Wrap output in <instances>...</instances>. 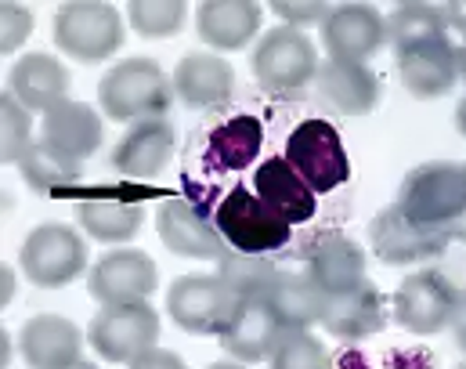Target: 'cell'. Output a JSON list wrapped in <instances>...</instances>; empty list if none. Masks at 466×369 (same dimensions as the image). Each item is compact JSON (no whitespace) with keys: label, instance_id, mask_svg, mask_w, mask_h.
Listing matches in <instances>:
<instances>
[{"label":"cell","instance_id":"6da1fadb","mask_svg":"<svg viewBox=\"0 0 466 369\" xmlns=\"http://www.w3.org/2000/svg\"><path fill=\"white\" fill-rule=\"evenodd\" d=\"M174 102V77L152 58H123L98 84V106L116 123H141L163 117Z\"/></svg>","mask_w":466,"mask_h":369},{"label":"cell","instance_id":"7a4b0ae2","mask_svg":"<svg viewBox=\"0 0 466 369\" xmlns=\"http://www.w3.org/2000/svg\"><path fill=\"white\" fill-rule=\"evenodd\" d=\"M394 207L423 229H460L466 218V167L463 163H423L416 167L394 200Z\"/></svg>","mask_w":466,"mask_h":369},{"label":"cell","instance_id":"3957f363","mask_svg":"<svg viewBox=\"0 0 466 369\" xmlns=\"http://www.w3.org/2000/svg\"><path fill=\"white\" fill-rule=\"evenodd\" d=\"M210 218H214V225L221 232V240L235 253H260V257H268V253H279V250H286V246L293 243V229L282 218H275L260 203V196L253 189H246L238 181H235L232 189L221 192V200H218Z\"/></svg>","mask_w":466,"mask_h":369},{"label":"cell","instance_id":"277c9868","mask_svg":"<svg viewBox=\"0 0 466 369\" xmlns=\"http://www.w3.org/2000/svg\"><path fill=\"white\" fill-rule=\"evenodd\" d=\"M289 167L308 181L315 196H329L350 181V156L340 130L322 117H304L289 130L286 152Z\"/></svg>","mask_w":466,"mask_h":369},{"label":"cell","instance_id":"5b68a950","mask_svg":"<svg viewBox=\"0 0 466 369\" xmlns=\"http://www.w3.org/2000/svg\"><path fill=\"white\" fill-rule=\"evenodd\" d=\"M253 77L268 95H300L319 80V51L293 26H275L253 47Z\"/></svg>","mask_w":466,"mask_h":369},{"label":"cell","instance_id":"8992f818","mask_svg":"<svg viewBox=\"0 0 466 369\" xmlns=\"http://www.w3.org/2000/svg\"><path fill=\"white\" fill-rule=\"evenodd\" d=\"M55 47L76 62H106L123 47L119 11L106 0H73L55 11Z\"/></svg>","mask_w":466,"mask_h":369},{"label":"cell","instance_id":"52a82bcc","mask_svg":"<svg viewBox=\"0 0 466 369\" xmlns=\"http://www.w3.org/2000/svg\"><path fill=\"white\" fill-rule=\"evenodd\" d=\"M460 301H463L460 286L441 268H423L398 282V290L390 297V312L409 333L434 337L452 326Z\"/></svg>","mask_w":466,"mask_h":369},{"label":"cell","instance_id":"ba28073f","mask_svg":"<svg viewBox=\"0 0 466 369\" xmlns=\"http://www.w3.org/2000/svg\"><path fill=\"white\" fill-rule=\"evenodd\" d=\"M242 301L218 275H181L167 293V312L174 326L196 337H225Z\"/></svg>","mask_w":466,"mask_h":369},{"label":"cell","instance_id":"9c48e42d","mask_svg":"<svg viewBox=\"0 0 466 369\" xmlns=\"http://www.w3.org/2000/svg\"><path fill=\"white\" fill-rule=\"evenodd\" d=\"M18 268L25 279L40 290H58L69 286L73 279L84 275L87 268V243L69 229V225H36L18 250Z\"/></svg>","mask_w":466,"mask_h":369},{"label":"cell","instance_id":"30bf717a","mask_svg":"<svg viewBox=\"0 0 466 369\" xmlns=\"http://www.w3.org/2000/svg\"><path fill=\"white\" fill-rule=\"evenodd\" d=\"M463 240V229H423V225H412L394 203L387 210H380L369 225V243L372 253L383 261V264H416V261H431V257H441L449 253L452 243Z\"/></svg>","mask_w":466,"mask_h":369},{"label":"cell","instance_id":"8fae6325","mask_svg":"<svg viewBox=\"0 0 466 369\" xmlns=\"http://www.w3.org/2000/svg\"><path fill=\"white\" fill-rule=\"evenodd\" d=\"M91 348L106 359V363H134L137 355L152 352L159 341V312L141 301V304H116V308H102L91 319Z\"/></svg>","mask_w":466,"mask_h":369},{"label":"cell","instance_id":"7c38bea8","mask_svg":"<svg viewBox=\"0 0 466 369\" xmlns=\"http://www.w3.org/2000/svg\"><path fill=\"white\" fill-rule=\"evenodd\" d=\"M159 286V272L152 264L148 253L141 250H113L102 253L91 268L87 279V293L102 304V308H116V304H141L156 293Z\"/></svg>","mask_w":466,"mask_h":369},{"label":"cell","instance_id":"4fadbf2b","mask_svg":"<svg viewBox=\"0 0 466 369\" xmlns=\"http://www.w3.org/2000/svg\"><path fill=\"white\" fill-rule=\"evenodd\" d=\"M156 232H159L167 250H174L181 257L221 261L228 253V243L221 240L214 218L185 196H170L156 207Z\"/></svg>","mask_w":466,"mask_h":369},{"label":"cell","instance_id":"5bb4252c","mask_svg":"<svg viewBox=\"0 0 466 369\" xmlns=\"http://www.w3.org/2000/svg\"><path fill=\"white\" fill-rule=\"evenodd\" d=\"M249 189L260 196V203L282 218L289 229L308 225L319 218V196L308 189V181L289 167L286 156H268L253 167V181Z\"/></svg>","mask_w":466,"mask_h":369},{"label":"cell","instance_id":"9a60e30c","mask_svg":"<svg viewBox=\"0 0 466 369\" xmlns=\"http://www.w3.org/2000/svg\"><path fill=\"white\" fill-rule=\"evenodd\" d=\"M177 152V130L167 117L130 123L113 152V170L123 181H156Z\"/></svg>","mask_w":466,"mask_h":369},{"label":"cell","instance_id":"2e32d148","mask_svg":"<svg viewBox=\"0 0 466 369\" xmlns=\"http://www.w3.org/2000/svg\"><path fill=\"white\" fill-rule=\"evenodd\" d=\"M260 152H264V120L257 113H228L203 138V170L238 174L246 167H257Z\"/></svg>","mask_w":466,"mask_h":369},{"label":"cell","instance_id":"e0dca14e","mask_svg":"<svg viewBox=\"0 0 466 369\" xmlns=\"http://www.w3.org/2000/svg\"><path fill=\"white\" fill-rule=\"evenodd\" d=\"M387 40V18L369 4H337L322 22V44L337 62H365Z\"/></svg>","mask_w":466,"mask_h":369},{"label":"cell","instance_id":"ac0fdd59","mask_svg":"<svg viewBox=\"0 0 466 369\" xmlns=\"http://www.w3.org/2000/svg\"><path fill=\"white\" fill-rule=\"evenodd\" d=\"M7 95L22 109L47 117L55 106L69 102V69L55 55H44V51L22 55L7 73Z\"/></svg>","mask_w":466,"mask_h":369},{"label":"cell","instance_id":"d6986e66","mask_svg":"<svg viewBox=\"0 0 466 369\" xmlns=\"http://www.w3.org/2000/svg\"><path fill=\"white\" fill-rule=\"evenodd\" d=\"M174 95L188 109H221L235 95V69L228 58L210 51H192L174 69Z\"/></svg>","mask_w":466,"mask_h":369},{"label":"cell","instance_id":"ffe728a7","mask_svg":"<svg viewBox=\"0 0 466 369\" xmlns=\"http://www.w3.org/2000/svg\"><path fill=\"white\" fill-rule=\"evenodd\" d=\"M18 352L29 369H66L80 363L84 333L62 315H33L18 333Z\"/></svg>","mask_w":466,"mask_h":369},{"label":"cell","instance_id":"44dd1931","mask_svg":"<svg viewBox=\"0 0 466 369\" xmlns=\"http://www.w3.org/2000/svg\"><path fill=\"white\" fill-rule=\"evenodd\" d=\"M326 333H333L337 341H365L376 337L387 326V297L365 279L361 286H354L348 293H337L326 301V315H322Z\"/></svg>","mask_w":466,"mask_h":369},{"label":"cell","instance_id":"7402d4cb","mask_svg":"<svg viewBox=\"0 0 466 369\" xmlns=\"http://www.w3.org/2000/svg\"><path fill=\"white\" fill-rule=\"evenodd\" d=\"M308 275L322 286L326 297L348 293L365 282V253L344 232H326L308 246Z\"/></svg>","mask_w":466,"mask_h":369},{"label":"cell","instance_id":"603a6c76","mask_svg":"<svg viewBox=\"0 0 466 369\" xmlns=\"http://www.w3.org/2000/svg\"><path fill=\"white\" fill-rule=\"evenodd\" d=\"M319 95L344 117H369L383 95L380 77L365 62H337L326 58L319 66Z\"/></svg>","mask_w":466,"mask_h":369},{"label":"cell","instance_id":"cb8c5ba5","mask_svg":"<svg viewBox=\"0 0 466 369\" xmlns=\"http://www.w3.org/2000/svg\"><path fill=\"white\" fill-rule=\"evenodd\" d=\"M260 15L253 0H203L196 7V33L210 51H238L257 36Z\"/></svg>","mask_w":466,"mask_h":369},{"label":"cell","instance_id":"d4e9b609","mask_svg":"<svg viewBox=\"0 0 466 369\" xmlns=\"http://www.w3.org/2000/svg\"><path fill=\"white\" fill-rule=\"evenodd\" d=\"M394 62H398V77H401L405 91L416 98H445L460 80V62H456L452 40L398 51Z\"/></svg>","mask_w":466,"mask_h":369},{"label":"cell","instance_id":"484cf974","mask_svg":"<svg viewBox=\"0 0 466 369\" xmlns=\"http://www.w3.org/2000/svg\"><path fill=\"white\" fill-rule=\"evenodd\" d=\"M102 138H106L102 117L84 102H62L40 123V141H47L51 149H58L62 156H69L76 163L87 159L91 152H98Z\"/></svg>","mask_w":466,"mask_h":369},{"label":"cell","instance_id":"4316f807","mask_svg":"<svg viewBox=\"0 0 466 369\" xmlns=\"http://www.w3.org/2000/svg\"><path fill=\"white\" fill-rule=\"evenodd\" d=\"M282 323L271 312L268 301H242L235 323L228 326V333L221 337V348L232 355L235 363L249 366V363H264L271 359L275 344L282 341Z\"/></svg>","mask_w":466,"mask_h":369},{"label":"cell","instance_id":"83f0119b","mask_svg":"<svg viewBox=\"0 0 466 369\" xmlns=\"http://www.w3.org/2000/svg\"><path fill=\"white\" fill-rule=\"evenodd\" d=\"M264 301L279 315L282 330H311L315 323H322L329 297L322 293V286L308 272H282L279 268V275H275V282H271Z\"/></svg>","mask_w":466,"mask_h":369},{"label":"cell","instance_id":"f1b7e54d","mask_svg":"<svg viewBox=\"0 0 466 369\" xmlns=\"http://www.w3.org/2000/svg\"><path fill=\"white\" fill-rule=\"evenodd\" d=\"M76 221L84 225V232L98 243H127L141 232L145 221V207L134 200H119L109 192L87 196L76 203Z\"/></svg>","mask_w":466,"mask_h":369},{"label":"cell","instance_id":"f546056e","mask_svg":"<svg viewBox=\"0 0 466 369\" xmlns=\"http://www.w3.org/2000/svg\"><path fill=\"white\" fill-rule=\"evenodd\" d=\"M18 174H22V181H25L33 192L51 196V200L62 196V192L80 189V181H84L80 163L69 159V156H62V152L51 149L47 141H36V145L18 159Z\"/></svg>","mask_w":466,"mask_h":369},{"label":"cell","instance_id":"4dcf8cb0","mask_svg":"<svg viewBox=\"0 0 466 369\" xmlns=\"http://www.w3.org/2000/svg\"><path fill=\"white\" fill-rule=\"evenodd\" d=\"M387 40L398 51H412V47H427V44H449V26L441 7L434 4H398L387 15Z\"/></svg>","mask_w":466,"mask_h":369},{"label":"cell","instance_id":"1f68e13d","mask_svg":"<svg viewBox=\"0 0 466 369\" xmlns=\"http://www.w3.org/2000/svg\"><path fill=\"white\" fill-rule=\"evenodd\" d=\"M279 275V264L260 253H225L218 261V279L232 290L238 301H264L271 282Z\"/></svg>","mask_w":466,"mask_h":369},{"label":"cell","instance_id":"d6a6232c","mask_svg":"<svg viewBox=\"0 0 466 369\" xmlns=\"http://www.w3.org/2000/svg\"><path fill=\"white\" fill-rule=\"evenodd\" d=\"M268 369H333V355L311 330H286L268 359Z\"/></svg>","mask_w":466,"mask_h":369},{"label":"cell","instance_id":"836d02e7","mask_svg":"<svg viewBox=\"0 0 466 369\" xmlns=\"http://www.w3.org/2000/svg\"><path fill=\"white\" fill-rule=\"evenodd\" d=\"M188 18L185 0H130L127 4V22L141 36H174L181 33Z\"/></svg>","mask_w":466,"mask_h":369},{"label":"cell","instance_id":"e575fe53","mask_svg":"<svg viewBox=\"0 0 466 369\" xmlns=\"http://www.w3.org/2000/svg\"><path fill=\"white\" fill-rule=\"evenodd\" d=\"M33 120H29V109H22L11 95L0 98V156L4 163H15L33 149Z\"/></svg>","mask_w":466,"mask_h":369},{"label":"cell","instance_id":"d590c367","mask_svg":"<svg viewBox=\"0 0 466 369\" xmlns=\"http://www.w3.org/2000/svg\"><path fill=\"white\" fill-rule=\"evenodd\" d=\"M29 33H33V15H29V7H22V4H4V7H0V47H4V55L18 51V47L29 40Z\"/></svg>","mask_w":466,"mask_h":369},{"label":"cell","instance_id":"8d00e7d4","mask_svg":"<svg viewBox=\"0 0 466 369\" xmlns=\"http://www.w3.org/2000/svg\"><path fill=\"white\" fill-rule=\"evenodd\" d=\"M271 11L286 22V26H293V29H300V26H322L326 18H329V4L326 0H275L271 4Z\"/></svg>","mask_w":466,"mask_h":369},{"label":"cell","instance_id":"74e56055","mask_svg":"<svg viewBox=\"0 0 466 369\" xmlns=\"http://www.w3.org/2000/svg\"><path fill=\"white\" fill-rule=\"evenodd\" d=\"M130 369H188L185 366V359L177 355V352H170V348H152V352H145V355H137Z\"/></svg>","mask_w":466,"mask_h":369},{"label":"cell","instance_id":"f35d334b","mask_svg":"<svg viewBox=\"0 0 466 369\" xmlns=\"http://www.w3.org/2000/svg\"><path fill=\"white\" fill-rule=\"evenodd\" d=\"M441 15H445V26L449 33H456L466 44V0H452V4H441Z\"/></svg>","mask_w":466,"mask_h":369},{"label":"cell","instance_id":"ab89813d","mask_svg":"<svg viewBox=\"0 0 466 369\" xmlns=\"http://www.w3.org/2000/svg\"><path fill=\"white\" fill-rule=\"evenodd\" d=\"M452 330H456V344H460V352H466V297L460 301V308H456V315H452Z\"/></svg>","mask_w":466,"mask_h":369},{"label":"cell","instance_id":"60d3db41","mask_svg":"<svg viewBox=\"0 0 466 369\" xmlns=\"http://www.w3.org/2000/svg\"><path fill=\"white\" fill-rule=\"evenodd\" d=\"M11 293H15V268H7V264H4V272H0V301L7 304V301H11Z\"/></svg>","mask_w":466,"mask_h":369},{"label":"cell","instance_id":"b9f144b4","mask_svg":"<svg viewBox=\"0 0 466 369\" xmlns=\"http://www.w3.org/2000/svg\"><path fill=\"white\" fill-rule=\"evenodd\" d=\"M456 127H460V134L466 138V98L456 106Z\"/></svg>","mask_w":466,"mask_h":369},{"label":"cell","instance_id":"7bdbcfd3","mask_svg":"<svg viewBox=\"0 0 466 369\" xmlns=\"http://www.w3.org/2000/svg\"><path fill=\"white\" fill-rule=\"evenodd\" d=\"M456 62H460V77L466 80V44H460V47H456Z\"/></svg>","mask_w":466,"mask_h":369},{"label":"cell","instance_id":"ee69618b","mask_svg":"<svg viewBox=\"0 0 466 369\" xmlns=\"http://www.w3.org/2000/svg\"><path fill=\"white\" fill-rule=\"evenodd\" d=\"M207 369H246L242 363H214V366H207Z\"/></svg>","mask_w":466,"mask_h":369},{"label":"cell","instance_id":"f6af8a7d","mask_svg":"<svg viewBox=\"0 0 466 369\" xmlns=\"http://www.w3.org/2000/svg\"><path fill=\"white\" fill-rule=\"evenodd\" d=\"M340 369H369V366H365L361 359H348V363H344V366H340Z\"/></svg>","mask_w":466,"mask_h":369},{"label":"cell","instance_id":"bcb514c9","mask_svg":"<svg viewBox=\"0 0 466 369\" xmlns=\"http://www.w3.org/2000/svg\"><path fill=\"white\" fill-rule=\"evenodd\" d=\"M66 369H98L95 363H87V359H80V363H73V366H66Z\"/></svg>","mask_w":466,"mask_h":369},{"label":"cell","instance_id":"7dc6e473","mask_svg":"<svg viewBox=\"0 0 466 369\" xmlns=\"http://www.w3.org/2000/svg\"><path fill=\"white\" fill-rule=\"evenodd\" d=\"M456 369H466V363H463V366H456Z\"/></svg>","mask_w":466,"mask_h":369}]
</instances>
